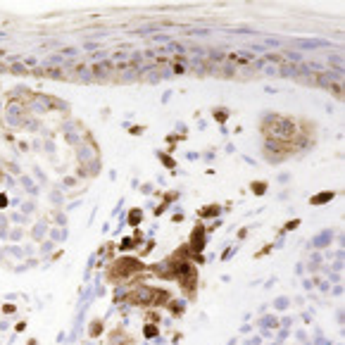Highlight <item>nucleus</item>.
I'll list each match as a JSON object with an SVG mask.
<instances>
[{
  "label": "nucleus",
  "instance_id": "obj_1",
  "mask_svg": "<svg viewBox=\"0 0 345 345\" xmlns=\"http://www.w3.org/2000/svg\"><path fill=\"white\" fill-rule=\"evenodd\" d=\"M145 333H148V336H155L157 328H155V326H145Z\"/></svg>",
  "mask_w": 345,
  "mask_h": 345
}]
</instances>
